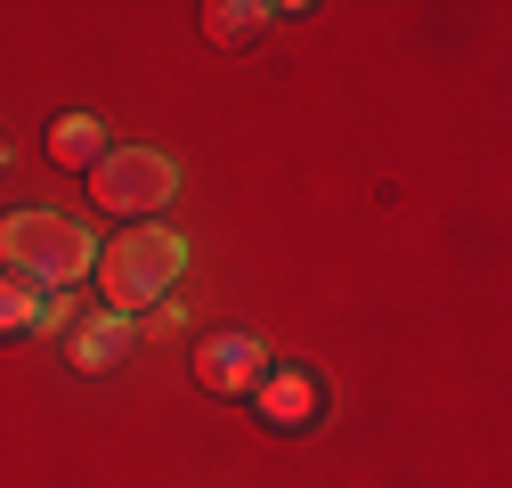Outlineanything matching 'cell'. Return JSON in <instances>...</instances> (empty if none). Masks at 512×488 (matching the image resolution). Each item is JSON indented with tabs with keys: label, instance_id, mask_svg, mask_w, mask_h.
<instances>
[{
	"label": "cell",
	"instance_id": "cell-8",
	"mask_svg": "<svg viewBox=\"0 0 512 488\" xmlns=\"http://www.w3.org/2000/svg\"><path fill=\"white\" fill-rule=\"evenodd\" d=\"M204 33H212L220 49H244V41L269 33V9H252V0H220V9H204Z\"/></svg>",
	"mask_w": 512,
	"mask_h": 488
},
{
	"label": "cell",
	"instance_id": "cell-4",
	"mask_svg": "<svg viewBox=\"0 0 512 488\" xmlns=\"http://www.w3.org/2000/svg\"><path fill=\"white\" fill-rule=\"evenodd\" d=\"M261 375H269V342H252V334H212V342H196V383L204 391H261Z\"/></svg>",
	"mask_w": 512,
	"mask_h": 488
},
{
	"label": "cell",
	"instance_id": "cell-3",
	"mask_svg": "<svg viewBox=\"0 0 512 488\" xmlns=\"http://www.w3.org/2000/svg\"><path fill=\"white\" fill-rule=\"evenodd\" d=\"M171 188H179V163L163 147H106L90 163V204L114 220H139V228H147V212L171 204Z\"/></svg>",
	"mask_w": 512,
	"mask_h": 488
},
{
	"label": "cell",
	"instance_id": "cell-1",
	"mask_svg": "<svg viewBox=\"0 0 512 488\" xmlns=\"http://www.w3.org/2000/svg\"><path fill=\"white\" fill-rule=\"evenodd\" d=\"M90 261H98V244L66 220V212H9L0 220V269L9 277H25L33 293H66L74 277H90Z\"/></svg>",
	"mask_w": 512,
	"mask_h": 488
},
{
	"label": "cell",
	"instance_id": "cell-5",
	"mask_svg": "<svg viewBox=\"0 0 512 488\" xmlns=\"http://www.w3.org/2000/svg\"><path fill=\"white\" fill-rule=\"evenodd\" d=\"M252 399H261L269 432H309V423H317V375H301V366H269Z\"/></svg>",
	"mask_w": 512,
	"mask_h": 488
},
{
	"label": "cell",
	"instance_id": "cell-7",
	"mask_svg": "<svg viewBox=\"0 0 512 488\" xmlns=\"http://www.w3.org/2000/svg\"><path fill=\"white\" fill-rule=\"evenodd\" d=\"M49 155H57V163H82V171H90V163L106 155V131H98V114H57V122H49Z\"/></svg>",
	"mask_w": 512,
	"mask_h": 488
},
{
	"label": "cell",
	"instance_id": "cell-6",
	"mask_svg": "<svg viewBox=\"0 0 512 488\" xmlns=\"http://www.w3.org/2000/svg\"><path fill=\"white\" fill-rule=\"evenodd\" d=\"M131 342H139V326H131V318H114V310L66 326V358L82 366V375H106V366H122V358H131Z\"/></svg>",
	"mask_w": 512,
	"mask_h": 488
},
{
	"label": "cell",
	"instance_id": "cell-2",
	"mask_svg": "<svg viewBox=\"0 0 512 488\" xmlns=\"http://www.w3.org/2000/svg\"><path fill=\"white\" fill-rule=\"evenodd\" d=\"M90 269H98L106 310H114V318H131V310H155V301L171 293V277L187 269V244H179L171 228H155V220H147V228H122Z\"/></svg>",
	"mask_w": 512,
	"mask_h": 488
},
{
	"label": "cell",
	"instance_id": "cell-10",
	"mask_svg": "<svg viewBox=\"0 0 512 488\" xmlns=\"http://www.w3.org/2000/svg\"><path fill=\"white\" fill-rule=\"evenodd\" d=\"M33 334H66V293H41V318H33Z\"/></svg>",
	"mask_w": 512,
	"mask_h": 488
},
{
	"label": "cell",
	"instance_id": "cell-11",
	"mask_svg": "<svg viewBox=\"0 0 512 488\" xmlns=\"http://www.w3.org/2000/svg\"><path fill=\"white\" fill-rule=\"evenodd\" d=\"M0 163H9V147H0Z\"/></svg>",
	"mask_w": 512,
	"mask_h": 488
},
{
	"label": "cell",
	"instance_id": "cell-9",
	"mask_svg": "<svg viewBox=\"0 0 512 488\" xmlns=\"http://www.w3.org/2000/svg\"><path fill=\"white\" fill-rule=\"evenodd\" d=\"M33 318H41V293H33L25 277L0 269V342H9V334H33Z\"/></svg>",
	"mask_w": 512,
	"mask_h": 488
}]
</instances>
